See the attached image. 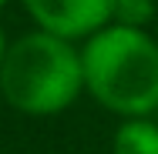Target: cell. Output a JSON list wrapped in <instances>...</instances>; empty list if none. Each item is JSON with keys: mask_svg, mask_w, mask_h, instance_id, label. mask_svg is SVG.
<instances>
[{"mask_svg": "<svg viewBox=\"0 0 158 154\" xmlns=\"http://www.w3.org/2000/svg\"><path fill=\"white\" fill-rule=\"evenodd\" d=\"M84 87L125 117H148L158 107V44L141 27H101L81 54Z\"/></svg>", "mask_w": 158, "mask_h": 154, "instance_id": "6da1fadb", "label": "cell"}, {"mask_svg": "<svg viewBox=\"0 0 158 154\" xmlns=\"http://www.w3.org/2000/svg\"><path fill=\"white\" fill-rule=\"evenodd\" d=\"M84 87L81 54L57 34H27L0 61V94L24 114H57Z\"/></svg>", "mask_w": 158, "mask_h": 154, "instance_id": "7a4b0ae2", "label": "cell"}, {"mask_svg": "<svg viewBox=\"0 0 158 154\" xmlns=\"http://www.w3.org/2000/svg\"><path fill=\"white\" fill-rule=\"evenodd\" d=\"M24 7L47 34L71 40L108 27L114 0H24Z\"/></svg>", "mask_w": 158, "mask_h": 154, "instance_id": "3957f363", "label": "cell"}, {"mask_svg": "<svg viewBox=\"0 0 158 154\" xmlns=\"http://www.w3.org/2000/svg\"><path fill=\"white\" fill-rule=\"evenodd\" d=\"M114 154H158V124L148 117H128L114 134Z\"/></svg>", "mask_w": 158, "mask_h": 154, "instance_id": "277c9868", "label": "cell"}, {"mask_svg": "<svg viewBox=\"0 0 158 154\" xmlns=\"http://www.w3.org/2000/svg\"><path fill=\"white\" fill-rule=\"evenodd\" d=\"M155 17V3L152 0H114L111 20L121 27H145Z\"/></svg>", "mask_w": 158, "mask_h": 154, "instance_id": "5b68a950", "label": "cell"}, {"mask_svg": "<svg viewBox=\"0 0 158 154\" xmlns=\"http://www.w3.org/2000/svg\"><path fill=\"white\" fill-rule=\"evenodd\" d=\"M3 54H7V40H3V30H0V61H3Z\"/></svg>", "mask_w": 158, "mask_h": 154, "instance_id": "8992f818", "label": "cell"}, {"mask_svg": "<svg viewBox=\"0 0 158 154\" xmlns=\"http://www.w3.org/2000/svg\"><path fill=\"white\" fill-rule=\"evenodd\" d=\"M3 3H7V0H0V7H3Z\"/></svg>", "mask_w": 158, "mask_h": 154, "instance_id": "52a82bcc", "label": "cell"}]
</instances>
